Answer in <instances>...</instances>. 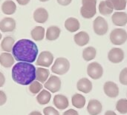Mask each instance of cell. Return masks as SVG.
I'll list each match as a JSON object with an SVG mask.
<instances>
[{
    "label": "cell",
    "mask_w": 127,
    "mask_h": 115,
    "mask_svg": "<svg viewBox=\"0 0 127 115\" xmlns=\"http://www.w3.org/2000/svg\"><path fill=\"white\" fill-rule=\"evenodd\" d=\"M38 51L35 42L27 39L18 40L12 49L13 57L16 61L28 63H32L36 60Z\"/></svg>",
    "instance_id": "obj_1"
},
{
    "label": "cell",
    "mask_w": 127,
    "mask_h": 115,
    "mask_svg": "<svg viewBox=\"0 0 127 115\" xmlns=\"http://www.w3.org/2000/svg\"><path fill=\"white\" fill-rule=\"evenodd\" d=\"M13 80L22 86H28L36 79V68L28 62H19L12 68Z\"/></svg>",
    "instance_id": "obj_2"
},
{
    "label": "cell",
    "mask_w": 127,
    "mask_h": 115,
    "mask_svg": "<svg viewBox=\"0 0 127 115\" xmlns=\"http://www.w3.org/2000/svg\"><path fill=\"white\" fill-rule=\"evenodd\" d=\"M80 13L85 19L92 18L97 13V0H82Z\"/></svg>",
    "instance_id": "obj_3"
},
{
    "label": "cell",
    "mask_w": 127,
    "mask_h": 115,
    "mask_svg": "<svg viewBox=\"0 0 127 115\" xmlns=\"http://www.w3.org/2000/svg\"><path fill=\"white\" fill-rule=\"evenodd\" d=\"M70 68L69 61L64 57L57 58L53 66L51 67V71L53 73L58 75H63L66 74Z\"/></svg>",
    "instance_id": "obj_4"
},
{
    "label": "cell",
    "mask_w": 127,
    "mask_h": 115,
    "mask_svg": "<svg viewBox=\"0 0 127 115\" xmlns=\"http://www.w3.org/2000/svg\"><path fill=\"white\" fill-rule=\"evenodd\" d=\"M110 40L115 45H121L127 40V33L124 29L116 28L110 33Z\"/></svg>",
    "instance_id": "obj_5"
},
{
    "label": "cell",
    "mask_w": 127,
    "mask_h": 115,
    "mask_svg": "<svg viewBox=\"0 0 127 115\" xmlns=\"http://www.w3.org/2000/svg\"><path fill=\"white\" fill-rule=\"evenodd\" d=\"M93 28L96 34L99 36H103L107 33L109 25L104 18H103L102 16H98L93 22Z\"/></svg>",
    "instance_id": "obj_6"
},
{
    "label": "cell",
    "mask_w": 127,
    "mask_h": 115,
    "mask_svg": "<svg viewBox=\"0 0 127 115\" xmlns=\"http://www.w3.org/2000/svg\"><path fill=\"white\" fill-rule=\"evenodd\" d=\"M88 75L93 80L100 79L103 74V69L100 64L98 62H94L90 63L87 67Z\"/></svg>",
    "instance_id": "obj_7"
},
{
    "label": "cell",
    "mask_w": 127,
    "mask_h": 115,
    "mask_svg": "<svg viewBox=\"0 0 127 115\" xmlns=\"http://www.w3.org/2000/svg\"><path fill=\"white\" fill-rule=\"evenodd\" d=\"M54 61V56L50 51H42L39 55L36 65L48 68L51 65Z\"/></svg>",
    "instance_id": "obj_8"
},
{
    "label": "cell",
    "mask_w": 127,
    "mask_h": 115,
    "mask_svg": "<svg viewBox=\"0 0 127 115\" xmlns=\"http://www.w3.org/2000/svg\"><path fill=\"white\" fill-rule=\"evenodd\" d=\"M44 87L52 93H56L60 90L61 80L57 76H51L50 78L45 83Z\"/></svg>",
    "instance_id": "obj_9"
},
{
    "label": "cell",
    "mask_w": 127,
    "mask_h": 115,
    "mask_svg": "<svg viewBox=\"0 0 127 115\" xmlns=\"http://www.w3.org/2000/svg\"><path fill=\"white\" fill-rule=\"evenodd\" d=\"M108 59L112 63H120L124 59V52L120 48H113L108 54Z\"/></svg>",
    "instance_id": "obj_10"
},
{
    "label": "cell",
    "mask_w": 127,
    "mask_h": 115,
    "mask_svg": "<svg viewBox=\"0 0 127 115\" xmlns=\"http://www.w3.org/2000/svg\"><path fill=\"white\" fill-rule=\"evenodd\" d=\"M104 93L111 98L117 97L119 94V88L116 83L109 81L104 84L103 86Z\"/></svg>",
    "instance_id": "obj_11"
},
{
    "label": "cell",
    "mask_w": 127,
    "mask_h": 115,
    "mask_svg": "<svg viewBox=\"0 0 127 115\" xmlns=\"http://www.w3.org/2000/svg\"><path fill=\"white\" fill-rule=\"evenodd\" d=\"M16 28V21L10 17H5L0 22V30L2 32H12Z\"/></svg>",
    "instance_id": "obj_12"
},
{
    "label": "cell",
    "mask_w": 127,
    "mask_h": 115,
    "mask_svg": "<svg viewBox=\"0 0 127 115\" xmlns=\"http://www.w3.org/2000/svg\"><path fill=\"white\" fill-rule=\"evenodd\" d=\"M112 20L116 26L124 27L127 24V13L121 11L115 12L112 16Z\"/></svg>",
    "instance_id": "obj_13"
},
{
    "label": "cell",
    "mask_w": 127,
    "mask_h": 115,
    "mask_svg": "<svg viewBox=\"0 0 127 115\" xmlns=\"http://www.w3.org/2000/svg\"><path fill=\"white\" fill-rule=\"evenodd\" d=\"M54 105L60 110H64L68 108L69 102L68 98L62 94H57L54 97Z\"/></svg>",
    "instance_id": "obj_14"
},
{
    "label": "cell",
    "mask_w": 127,
    "mask_h": 115,
    "mask_svg": "<svg viewBox=\"0 0 127 115\" xmlns=\"http://www.w3.org/2000/svg\"><path fill=\"white\" fill-rule=\"evenodd\" d=\"M48 19V13L44 7H39L33 12V19L38 23H45Z\"/></svg>",
    "instance_id": "obj_15"
},
{
    "label": "cell",
    "mask_w": 127,
    "mask_h": 115,
    "mask_svg": "<svg viewBox=\"0 0 127 115\" xmlns=\"http://www.w3.org/2000/svg\"><path fill=\"white\" fill-rule=\"evenodd\" d=\"M88 112L91 115H97L102 112V104L97 100H91L87 106Z\"/></svg>",
    "instance_id": "obj_16"
},
{
    "label": "cell",
    "mask_w": 127,
    "mask_h": 115,
    "mask_svg": "<svg viewBox=\"0 0 127 115\" xmlns=\"http://www.w3.org/2000/svg\"><path fill=\"white\" fill-rule=\"evenodd\" d=\"M77 88L80 91L88 94L92 90V83L89 79L82 78L77 82Z\"/></svg>",
    "instance_id": "obj_17"
},
{
    "label": "cell",
    "mask_w": 127,
    "mask_h": 115,
    "mask_svg": "<svg viewBox=\"0 0 127 115\" xmlns=\"http://www.w3.org/2000/svg\"><path fill=\"white\" fill-rule=\"evenodd\" d=\"M80 24L77 19L74 17H70L67 19L65 22V28L69 32L74 33L80 29Z\"/></svg>",
    "instance_id": "obj_18"
},
{
    "label": "cell",
    "mask_w": 127,
    "mask_h": 115,
    "mask_svg": "<svg viewBox=\"0 0 127 115\" xmlns=\"http://www.w3.org/2000/svg\"><path fill=\"white\" fill-rule=\"evenodd\" d=\"M0 64L4 68H10L14 64V58L11 54L3 52L0 54Z\"/></svg>",
    "instance_id": "obj_19"
},
{
    "label": "cell",
    "mask_w": 127,
    "mask_h": 115,
    "mask_svg": "<svg viewBox=\"0 0 127 115\" xmlns=\"http://www.w3.org/2000/svg\"><path fill=\"white\" fill-rule=\"evenodd\" d=\"M74 40L75 43L79 46H84L89 42V36L85 31H80L74 35Z\"/></svg>",
    "instance_id": "obj_20"
},
{
    "label": "cell",
    "mask_w": 127,
    "mask_h": 115,
    "mask_svg": "<svg viewBox=\"0 0 127 115\" xmlns=\"http://www.w3.org/2000/svg\"><path fill=\"white\" fill-rule=\"evenodd\" d=\"M61 30L57 26H50L46 31V39L49 41H54L59 38Z\"/></svg>",
    "instance_id": "obj_21"
},
{
    "label": "cell",
    "mask_w": 127,
    "mask_h": 115,
    "mask_svg": "<svg viewBox=\"0 0 127 115\" xmlns=\"http://www.w3.org/2000/svg\"><path fill=\"white\" fill-rule=\"evenodd\" d=\"M1 10L6 15H12L16 10V5L12 0H7L1 4Z\"/></svg>",
    "instance_id": "obj_22"
},
{
    "label": "cell",
    "mask_w": 127,
    "mask_h": 115,
    "mask_svg": "<svg viewBox=\"0 0 127 115\" xmlns=\"http://www.w3.org/2000/svg\"><path fill=\"white\" fill-rule=\"evenodd\" d=\"M113 6L109 1H101L99 4V11L102 15H110L113 12Z\"/></svg>",
    "instance_id": "obj_23"
},
{
    "label": "cell",
    "mask_w": 127,
    "mask_h": 115,
    "mask_svg": "<svg viewBox=\"0 0 127 115\" xmlns=\"http://www.w3.org/2000/svg\"><path fill=\"white\" fill-rule=\"evenodd\" d=\"M49 75H50V71L48 69L43 68H36V80L38 82L41 83H45Z\"/></svg>",
    "instance_id": "obj_24"
},
{
    "label": "cell",
    "mask_w": 127,
    "mask_h": 115,
    "mask_svg": "<svg viewBox=\"0 0 127 115\" xmlns=\"http://www.w3.org/2000/svg\"><path fill=\"white\" fill-rule=\"evenodd\" d=\"M14 43H15V40L11 36L4 37L1 42V50L6 52H11L13 47L14 45Z\"/></svg>",
    "instance_id": "obj_25"
},
{
    "label": "cell",
    "mask_w": 127,
    "mask_h": 115,
    "mask_svg": "<svg viewBox=\"0 0 127 115\" xmlns=\"http://www.w3.org/2000/svg\"><path fill=\"white\" fill-rule=\"evenodd\" d=\"M31 35L33 40L41 41L45 37V28L42 26H36L31 30Z\"/></svg>",
    "instance_id": "obj_26"
},
{
    "label": "cell",
    "mask_w": 127,
    "mask_h": 115,
    "mask_svg": "<svg viewBox=\"0 0 127 115\" xmlns=\"http://www.w3.org/2000/svg\"><path fill=\"white\" fill-rule=\"evenodd\" d=\"M51 94L47 90H42L36 97V100L40 105H46L50 102Z\"/></svg>",
    "instance_id": "obj_27"
},
{
    "label": "cell",
    "mask_w": 127,
    "mask_h": 115,
    "mask_svg": "<svg viewBox=\"0 0 127 115\" xmlns=\"http://www.w3.org/2000/svg\"><path fill=\"white\" fill-rule=\"evenodd\" d=\"M72 105L77 109H83L86 105V98L82 94H75L71 99Z\"/></svg>",
    "instance_id": "obj_28"
},
{
    "label": "cell",
    "mask_w": 127,
    "mask_h": 115,
    "mask_svg": "<svg viewBox=\"0 0 127 115\" xmlns=\"http://www.w3.org/2000/svg\"><path fill=\"white\" fill-rule=\"evenodd\" d=\"M97 54L96 49L94 47L89 46L85 48L83 51V57L86 61H91L95 58Z\"/></svg>",
    "instance_id": "obj_29"
},
{
    "label": "cell",
    "mask_w": 127,
    "mask_h": 115,
    "mask_svg": "<svg viewBox=\"0 0 127 115\" xmlns=\"http://www.w3.org/2000/svg\"><path fill=\"white\" fill-rule=\"evenodd\" d=\"M109 1L116 10H123L127 7V0H106Z\"/></svg>",
    "instance_id": "obj_30"
},
{
    "label": "cell",
    "mask_w": 127,
    "mask_h": 115,
    "mask_svg": "<svg viewBox=\"0 0 127 115\" xmlns=\"http://www.w3.org/2000/svg\"><path fill=\"white\" fill-rule=\"evenodd\" d=\"M116 109L117 111L122 114H127V99H121L116 103Z\"/></svg>",
    "instance_id": "obj_31"
},
{
    "label": "cell",
    "mask_w": 127,
    "mask_h": 115,
    "mask_svg": "<svg viewBox=\"0 0 127 115\" xmlns=\"http://www.w3.org/2000/svg\"><path fill=\"white\" fill-rule=\"evenodd\" d=\"M42 85L41 83L38 81H33L29 86V91L33 94H38L39 92L42 91Z\"/></svg>",
    "instance_id": "obj_32"
},
{
    "label": "cell",
    "mask_w": 127,
    "mask_h": 115,
    "mask_svg": "<svg viewBox=\"0 0 127 115\" xmlns=\"http://www.w3.org/2000/svg\"><path fill=\"white\" fill-rule=\"evenodd\" d=\"M119 80H120V83L121 84H123L124 86H127V68H124L121 71Z\"/></svg>",
    "instance_id": "obj_33"
},
{
    "label": "cell",
    "mask_w": 127,
    "mask_h": 115,
    "mask_svg": "<svg viewBox=\"0 0 127 115\" xmlns=\"http://www.w3.org/2000/svg\"><path fill=\"white\" fill-rule=\"evenodd\" d=\"M43 113L45 115H60L59 112L51 106L46 107L43 109Z\"/></svg>",
    "instance_id": "obj_34"
},
{
    "label": "cell",
    "mask_w": 127,
    "mask_h": 115,
    "mask_svg": "<svg viewBox=\"0 0 127 115\" xmlns=\"http://www.w3.org/2000/svg\"><path fill=\"white\" fill-rule=\"evenodd\" d=\"M7 101V96L4 91H0V106H3Z\"/></svg>",
    "instance_id": "obj_35"
},
{
    "label": "cell",
    "mask_w": 127,
    "mask_h": 115,
    "mask_svg": "<svg viewBox=\"0 0 127 115\" xmlns=\"http://www.w3.org/2000/svg\"><path fill=\"white\" fill-rule=\"evenodd\" d=\"M63 115H79L78 112L74 109H69L63 113Z\"/></svg>",
    "instance_id": "obj_36"
},
{
    "label": "cell",
    "mask_w": 127,
    "mask_h": 115,
    "mask_svg": "<svg viewBox=\"0 0 127 115\" xmlns=\"http://www.w3.org/2000/svg\"><path fill=\"white\" fill-rule=\"evenodd\" d=\"M57 1L61 5H63V6H67V5H68L71 2L72 0H57Z\"/></svg>",
    "instance_id": "obj_37"
},
{
    "label": "cell",
    "mask_w": 127,
    "mask_h": 115,
    "mask_svg": "<svg viewBox=\"0 0 127 115\" xmlns=\"http://www.w3.org/2000/svg\"><path fill=\"white\" fill-rule=\"evenodd\" d=\"M5 83V77L4 74L0 71V87H2Z\"/></svg>",
    "instance_id": "obj_38"
},
{
    "label": "cell",
    "mask_w": 127,
    "mask_h": 115,
    "mask_svg": "<svg viewBox=\"0 0 127 115\" xmlns=\"http://www.w3.org/2000/svg\"><path fill=\"white\" fill-rule=\"evenodd\" d=\"M16 1L18 2V4H19L21 5H26L30 2L31 0H16Z\"/></svg>",
    "instance_id": "obj_39"
},
{
    "label": "cell",
    "mask_w": 127,
    "mask_h": 115,
    "mask_svg": "<svg viewBox=\"0 0 127 115\" xmlns=\"http://www.w3.org/2000/svg\"><path fill=\"white\" fill-rule=\"evenodd\" d=\"M105 115H117L116 113H115L114 112L112 111H107L106 113H105Z\"/></svg>",
    "instance_id": "obj_40"
},
{
    "label": "cell",
    "mask_w": 127,
    "mask_h": 115,
    "mask_svg": "<svg viewBox=\"0 0 127 115\" xmlns=\"http://www.w3.org/2000/svg\"><path fill=\"white\" fill-rule=\"evenodd\" d=\"M28 115H42V114L39 112H32Z\"/></svg>",
    "instance_id": "obj_41"
},
{
    "label": "cell",
    "mask_w": 127,
    "mask_h": 115,
    "mask_svg": "<svg viewBox=\"0 0 127 115\" xmlns=\"http://www.w3.org/2000/svg\"><path fill=\"white\" fill-rule=\"evenodd\" d=\"M40 1H42V2H45V1H48V0H39Z\"/></svg>",
    "instance_id": "obj_42"
},
{
    "label": "cell",
    "mask_w": 127,
    "mask_h": 115,
    "mask_svg": "<svg viewBox=\"0 0 127 115\" xmlns=\"http://www.w3.org/2000/svg\"><path fill=\"white\" fill-rule=\"evenodd\" d=\"M1 39V33H0V40Z\"/></svg>",
    "instance_id": "obj_43"
}]
</instances>
